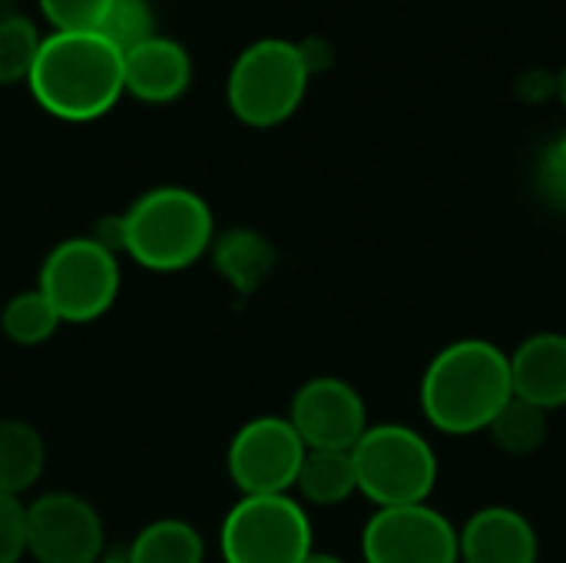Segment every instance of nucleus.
<instances>
[{
  "instance_id": "nucleus-1",
  "label": "nucleus",
  "mask_w": 566,
  "mask_h": 563,
  "mask_svg": "<svg viewBox=\"0 0 566 563\" xmlns=\"http://www.w3.org/2000/svg\"><path fill=\"white\" fill-rule=\"evenodd\" d=\"M511 395L507 352L488 338L444 345L421 375V411L431 428L451 438L488 431Z\"/></svg>"
},
{
  "instance_id": "nucleus-2",
  "label": "nucleus",
  "mask_w": 566,
  "mask_h": 563,
  "mask_svg": "<svg viewBox=\"0 0 566 563\" xmlns=\"http://www.w3.org/2000/svg\"><path fill=\"white\" fill-rule=\"evenodd\" d=\"M33 100L56 119L90 123L116 106L123 90V53L93 33L43 37L27 80Z\"/></svg>"
},
{
  "instance_id": "nucleus-3",
  "label": "nucleus",
  "mask_w": 566,
  "mask_h": 563,
  "mask_svg": "<svg viewBox=\"0 0 566 563\" xmlns=\"http://www.w3.org/2000/svg\"><path fill=\"white\" fill-rule=\"evenodd\" d=\"M216 216L209 202L186 186H156L119 212V252L139 269L172 275L209 256Z\"/></svg>"
},
{
  "instance_id": "nucleus-4",
  "label": "nucleus",
  "mask_w": 566,
  "mask_h": 563,
  "mask_svg": "<svg viewBox=\"0 0 566 563\" xmlns=\"http://www.w3.org/2000/svg\"><path fill=\"white\" fill-rule=\"evenodd\" d=\"M352 461L358 494H365L375 508L428 504L438 488V455L411 425H368L361 441L352 448Z\"/></svg>"
},
{
  "instance_id": "nucleus-5",
  "label": "nucleus",
  "mask_w": 566,
  "mask_h": 563,
  "mask_svg": "<svg viewBox=\"0 0 566 563\" xmlns=\"http://www.w3.org/2000/svg\"><path fill=\"white\" fill-rule=\"evenodd\" d=\"M308 70L298 46L282 37L249 43L226 80V103L232 116L252 129H272L295 116L308 93Z\"/></svg>"
},
{
  "instance_id": "nucleus-6",
  "label": "nucleus",
  "mask_w": 566,
  "mask_h": 563,
  "mask_svg": "<svg viewBox=\"0 0 566 563\" xmlns=\"http://www.w3.org/2000/svg\"><path fill=\"white\" fill-rule=\"evenodd\" d=\"M119 256L93 236L56 242L36 275V289L63 325H90L103 319L119 295Z\"/></svg>"
},
{
  "instance_id": "nucleus-7",
  "label": "nucleus",
  "mask_w": 566,
  "mask_h": 563,
  "mask_svg": "<svg viewBox=\"0 0 566 563\" xmlns=\"http://www.w3.org/2000/svg\"><path fill=\"white\" fill-rule=\"evenodd\" d=\"M312 551V521L292 494L242 498L219 528L222 563H302Z\"/></svg>"
},
{
  "instance_id": "nucleus-8",
  "label": "nucleus",
  "mask_w": 566,
  "mask_h": 563,
  "mask_svg": "<svg viewBox=\"0 0 566 563\" xmlns=\"http://www.w3.org/2000/svg\"><path fill=\"white\" fill-rule=\"evenodd\" d=\"M305 451L308 448L302 445L289 418L259 415L232 435L226 451V471L229 481L242 491V498L289 494L295 491Z\"/></svg>"
},
{
  "instance_id": "nucleus-9",
  "label": "nucleus",
  "mask_w": 566,
  "mask_h": 563,
  "mask_svg": "<svg viewBox=\"0 0 566 563\" xmlns=\"http://www.w3.org/2000/svg\"><path fill=\"white\" fill-rule=\"evenodd\" d=\"M103 548L106 528L86 498L50 491L27 504V557L33 563H96Z\"/></svg>"
},
{
  "instance_id": "nucleus-10",
  "label": "nucleus",
  "mask_w": 566,
  "mask_h": 563,
  "mask_svg": "<svg viewBox=\"0 0 566 563\" xmlns=\"http://www.w3.org/2000/svg\"><path fill=\"white\" fill-rule=\"evenodd\" d=\"M365 563H461L458 528L431 504L375 508L361 531Z\"/></svg>"
},
{
  "instance_id": "nucleus-11",
  "label": "nucleus",
  "mask_w": 566,
  "mask_h": 563,
  "mask_svg": "<svg viewBox=\"0 0 566 563\" xmlns=\"http://www.w3.org/2000/svg\"><path fill=\"white\" fill-rule=\"evenodd\" d=\"M289 421L308 451H352L368 431V408L352 382L315 375L292 395Z\"/></svg>"
},
{
  "instance_id": "nucleus-12",
  "label": "nucleus",
  "mask_w": 566,
  "mask_h": 563,
  "mask_svg": "<svg viewBox=\"0 0 566 563\" xmlns=\"http://www.w3.org/2000/svg\"><path fill=\"white\" fill-rule=\"evenodd\" d=\"M458 561L461 563H537L541 538L534 524L507 504H491L474 511L464 528H458Z\"/></svg>"
},
{
  "instance_id": "nucleus-13",
  "label": "nucleus",
  "mask_w": 566,
  "mask_h": 563,
  "mask_svg": "<svg viewBox=\"0 0 566 563\" xmlns=\"http://www.w3.org/2000/svg\"><path fill=\"white\" fill-rule=\"evenodd\" d=\"M192 83V60L182 43L153 37L123 53V90L149 106L176 103Z\"/></svg>"
},
{
  "instance_id": "nucleus-14",
  "label": "nucleus",
  "mask_w": 566,
  "mask_h": 563,
  "mask_svg": "<svg viewBox=\"0 0 566 563\" xmlns=\"http://www.w3.org/2000/svg\"><path fill=\"white\" fill-rule=\"evenodd\" d=\"M511 392L547 415L566 408V335L537 332L524 338L511 355Z\"/></svg>"
},
{
  "instance_id": "nucleus-15",
  "label": "nucleus",
  "mask_w": 566,
  "mask_h": 563,
  "mask_svg": "<svg viewBox=\"0 0 566 563\" xmlns=\"http://www.w3.org/2000/svg\"><path fill=\"white\" fill-rule=\"evenodd\" d=\"M209 259H212V269L229 282L235 295H255L262 282L272 275L279 252L259 229L239 226L212 239Z\"/></svg>"
},
{
  "instance_id": "nucleus-16",
  "label": "nucleus",
  "mask_w": 566,
  "mask_h": 563,
  "mask_svg": "<svg viewBox=\"0 0 566 563\" xmlns=\"http://www.w3.org/2000/svg\"><path fill=\"white\" fill-rule=\"evenodd\" d=\"M46 445L43 435L23 418L0 421V494L20 498L43 478Z\"/></svg>"
},
{
  "instance_id": "nucleus-17",
  "label": "nucleus",
  "mask_w": 566,
  "mask_h": 563,
  "mask_svg": "<svg viewBox=\"0 0 566 563\" xmlns=\"http://www.w3.org/2000/svg\"><path fill=\"white\" fill-rule=\"evenodd\" d=\"M295 491L312 508H338L358 494V475L352 451H305L295 478Z\"/></svg>"
},
{
  "instance_id": "nucleus-18",
  "label": "nucleus",
  "mask_w": 566,
  "mask_h": 563,
  "mask_svg": "<svg viewBox=\"0 0 566 563\" xmlns=\"http://www.w3.org/2000/svg\"><path fill=\"white\" fill-rule=\"evenodd\" d=\"M126 563H206V541L189 521L159 518L133 538Z\"/></svg>"
},
{
  "instance_id": "nucleus-19",
  "label": "nucleus",
  "mask_w": 566,
  "mask_h": 563,
  "mask_svg": "<svg viewBox=\"0 0 566 563\" xmlns=\"http://www.w3.org/2000/svg\"><path fill=\"white\" fill-rule=\"evenodd\" d=\"M488 435L497 445V451H504L507 458H531L547 445L551 415L544 408L511 395V402L488 425Z\"/></svg>"
},
{
  "instance_id": "nucleus-20",
  "label": "nucleus",
  "mask_w": 566,
  "mask_h": 563,
  "mask_svg": "<svg viewBox=\"0 0 566 563\" xmlns=\"http://www.w3.org/2000/svg\"><path fill=\"white\" fill-rule=\"evenodd\" d=\"M60 325H63L60 315L53 312V305L43 299V292L36 285L13 292L0 309V332L7 342H13L20 348H33V345L50 342Z\"/></svg>"
},
{
  "instance_id": "nucleus-21",
  "label": "nucleus",
  "mask_w": 566,
  "mask_h": 563,
  "mask_svg": "<svg viewBox=\"0 0 566 563\" xmlns=\"http://www.w3.org/2000/svg\"><path fill=\"white\" fill-rule=\"evenodd\" d=\"M40 43H43V37L36 33V27L27 17H20V13L0 17V86L30 80Z\"/></svg>"
},
{
  "instance_id": "nucleus-22",
  "label": "nucleus",
  "mask_w": 566,
  "mask_h": 563,
  "mask_svg": "<svg viewBox=\"0 0 566 563\" xmlns=\"http://www.w3.org/2000/svg\"><path fill=\"white\" fill-rule=\"evenodd\" d=\"M96 33L106 37L119 53H129L133 46L153 40L156 17H153L149 0H113Z\"/></svg>"
},
{
  "instance_id": "nucleus-23",
  "label": "nucleus",
  "mask_w": 566,
  "mask_h": 563,
  "mask_svg": "<svg viewBox=\"0 0 566 563\" xmlns=\"http://www.w3.org/2000/svg\"><path fill=\"white\" fill-rule=\"evenodd\" d=\"M43 17L60 33H93L99 30L113 0H36Z\"/></svg>"
},
{
  "instance_id": "nucleus-24",
  "label": "nucleus",
  "mask_w": 566,
  "mask_h": 563,
  "mask_svg": "<svg viewBox=\"0 0 566 563\" xmlns=\"http://www.w3.org/2000/svg\"><path fill=\"white\" fill-rule=\"evenodd\" d=\"M27 557V504L20 498L0 494V563H20Z\"/></svg>"
},
{
  "instance_id": "nucleus-25",
  "label": "nucleus",
  "mask_w": 566,
  "mask_h": 563,
  "mask_svg": "<svg viewBox=\"0 0 566 563\" xmlns=\"http://www.w3.org/2000/svg\"><path fill=\"white\" fill-rule=\"evenodd\" d=\"M534 183H537V192L544 196L547 206L566 212V153L560 143H554L541 153Z\"/></svg>"
},
{
  "instance_id": "nucleus-26",
  "label": "nucleus",
  "mask_w": 566,
  "mask_h": 563,
  "mask_svg": "<svg viewBox=\"0 0 566 563\" xmlns=\"http://www.w3.org/2000/svg\"><path fill=\"white\" fill-rule=\"evenodd\" d=\"M295 46H298V56H302L308 76H318V73L332 70V63H335V46H332L325 37H305V40H298Z\"/></svg>"
},
{
  "instance_id": "nucleus-27",
  "label": "nucleus",
  "mask_w": 566,
  "mask_h": 563,
  "mask_svg": "<svg viewBox=\"0 0 566 563\" xmlns=\"http://www.w3.org/2000/svg\"><path fill=\"white\" fill-rule=\"evenodd\" d=\"M517 93H524L527 100H547V93L557 96V76H544L541 70H527L521 80H517Z\"/></svg>"
},
{
  "instance_id": "nucleus-28",
  "label": "nucleus",
  "mask_w": 566,
  "mask_h": 563,
  "mask_svg": "<svg viewBox=\"0 0 566 563\" xmlns=\"http://www.w3.org/2000/svg\"><path fill=\"white\" fill-rule=\"evenodd\" d=\"M302 563H348V561H342L338 554H325V551H312L308 557Z\"/></svg>"
},
{
  "instance_id": "nucleus-29",
  "label": "nucleus",
  "mask_w": 566,
  "mask_h": 563,
  "mask_svg": "<svg viewBox=\"0 0 566 563\" xmlns=\"http://www.w3.org/2000/svg\"><path fill=\"white\" fill-rule=\"evenodd\" d=\"M557 100L566 106V66L557 73Z\"/></svg>"
},
{
  "instance_id": "nucleus-30",
  "label": "nucleus",
  "mask_w": 566,
  "mask_h": 563,
  "mask_svg": "<svg viewBox=\"0 0 566 563\" xmlns=\"http://www.w3.org/2000/svg\"><path fill=\"white\" fill-rule=\"evenodd\" d=\"M96 563H126V557H123V561H113V557H103V561H96Z\"/></svg>"
},
{
  "instance_id": "nucleus-31",
  "label": "nucleus",
  "mask_w": 566,
  "mask_h": 563,
  "mask_svg": "<svg viewBox=\"0 0 566 563\" xmlns=\"http://www.w3.org/2000/svg\"><path fill=\"white\" fill-rule=\"evenodd\" d=\"M557 143H560V146H564V153H566V133H564V136H560V139H557Z\"/></svg>"
}]
</instances>
